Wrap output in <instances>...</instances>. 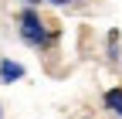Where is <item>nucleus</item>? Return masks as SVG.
Listing matches in <instances>:
<instances>
[{
	"label": "nucleus",
	"instance_id": "2",
	"mask_svg": "<svg viewBox=\"0 0 122 119\" xmlns=\"http://www.w3.org/2000/svg\"><path fill=\"white\" fill-rule=\"evenodd\" d=\"M20 75H24V68L17 61H0V78H4V82H17Z\"/></svg>",
	"mask_w": 122,
	"mask_h": 119
},
{
	"label": "nucleus",
	"instance_id": "5",
	"mask_svg": "<svg viewBox=\"0 0 122 119\" xmlns=\"http://www.w3.org/2000/svg\"><path fill=\"white\" fill-rule=\"evenodd\" d=\"M30 4H34V0H30Z\"/></svg>",
	"mask_w": 122,
	"mask_h": 119
},
{
	"label": "nucleus",
	"instance_id": "1",
	"mask_svg": "<svg viewBox=\"0 0 122 119\" xmlns=\"http://www.w3.org/2000/svg\"><path fill=\"white\" fill-rule=\"evenodd\" d=\"M20 34H24V41H30V44H48V31H44V24H41V17L34 10H24L20 14Z\"/></svg>",
	"mask_w": 122,
	"mask_h": 119
},
{
	"label": "nucleus",
	"instance_id": "3",
	"mask_svg": "<svg viewBox=\"0 0 122 119\" xmlns=\"http://www.w3.org/2000/svg\"><path fill=\"white\" fill-rule=\"evenodd\" d=\"M105 106L115 116H122V88H109V92H105Z\"/></svg>",
	"mask_w": 122,
	"mask_h": 119
},
{
	"label": "nucleus",
	"instance_id": "4",
	"mask_svg": "<svg viewBox=\"0 0 122 119\" xmlns=\"http://www.w3.org/2000/svg\"><path fill=\"white\" fill-rule=\"evenodd\" d=\"M51 4H68V0H51Z\"/></svg>",
	"mask_w": 122,
	"mask_h": 119
}]
</instances>
